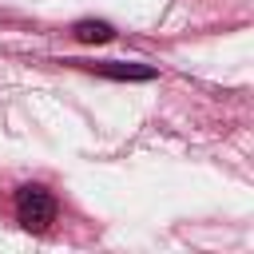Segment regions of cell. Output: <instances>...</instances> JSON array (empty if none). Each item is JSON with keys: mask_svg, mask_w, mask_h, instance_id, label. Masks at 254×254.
<instances>
[{"mask_svg": "<svg viewBox=\"0 0 254 254\" xmlns=\"http://www.w3.org/2000/svg\"><path fill=\"white\" fill-rule=\"evenodd\" d=\"M12 210H16V222L28 234H44V230H52V222L60 214V202L44 183H20L16 194H12Z\"/></svg>", "mask_w": 254, "mask_h": 254, "instance_id": "1", "label": "cell"}, {"mask_svg": "<svg viewBox=\"0 0 254 254\" xmlns=\"http://www.w3.org/2000/svg\"><path fill=\"white\" fill-rule=\"evenodd\" d=\"M91 67L95 75H107V79H127V83H147L159 75V67L151 64H123V60H107V64H83Z\"/></svg>", "mask_w": 254, "mask_h": 254, "instance_id": "2", "label": "cell"}, {"mask_svg": "<svg viewBox=\"0 0 254 254\" xmlns=\"http://www.w3.org/2000/svg\"><path fill=\"white\" fill-rule=\"evenodd\" d=\"M71 36L79 44H111L115 40V28L107 20H75L71 24Z\"/></svg>", "mask_w": 254, "mask_h": 254, "instance_id": "3", "label": "cell"}]
</instances>
